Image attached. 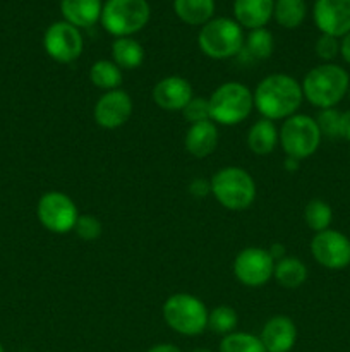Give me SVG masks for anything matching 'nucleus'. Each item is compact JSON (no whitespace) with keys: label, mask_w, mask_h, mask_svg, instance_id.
<instances>
[{"label":"nucleus","mask_w":350,"mask_h":352,"mask_svg":"<svg viewBox=\"0 0 350 352\" xmlns=\"http://www.w3.org/2000/svg\"><path fill=\"white\" fill-rule=\"evenodd\" d=\"M254 95V109L268 120H285L301 109L304 93L302 86L290 74H270L257 82Z\"/></svg>","instance_id":"nucleus-1"},{"label":"nucleus","mask_w":350,"mask_h":352,"mask_svg":"<svg viewBox=\"0 0 350 352\" xmlns=\"http://www.w3.org/2000/svg\"><path fill=\"white\" fill-rule=\"evenodd\" d=\"M304 98L316 109H335L350 89L349 72L338 64H319L301 81Z\"/></svg>","instance_id":"nucleus-2"},{"label":"nucleus","mask_w":350,"mask_h":352,"mask_svg":"<svg viewBox=\"0 0 350 352\" xmlns=\"http://www.w3.org/2000/svg\"><path fill=\"white\" fill-rule=\"evenodd\" d=\"M244 30L235 19L213 17L201 26L198 33V47L208 58L226 60L239 57L244 47Z\"/></svg>","instance_id":"nucleus-3"},{"label":"nucleus","mask_w":350,"mask_h":352,"mask_svg":"<svg viewBox=\"0 0 350 352\" xmlns=\"http://www.w3.org/2000/svg\"><path fill=\"white\" fill-rule=\"evenodd\" d=\"M211 195L230 212H242L254 203L257 195L254 177L240 167H223L211 175Z\"/></svg>","instance_id":"nucleus-4"},{"label":"nucleus","mask_w":350,"mask_h":352,"mask_svg":"<svg viewBox=\"0 0 350 352\" xmlns=\"http://www.w3.org/2000/svg\"><path fill=\"white\" fill-rule=\"evenodd\" d=\"M209 112L216 126H239L254 110V95L239 81H226L209 95Z\"/></svg>","instance_id":"nucleus-5"},{"label":"nucleus","mask_w":350,"mask_h":352,"mask_svg":"<svg viewBox=\"0 0 350 352\" xmlns=\"http://www.w3.org/2000/svg\"><path fill=\"white\" fill-rule=\"evenodd\" d=\"M165 323L184 337L201 336L208 329V308L198 296L177 292L161 306Z\"/></svg>","instance_id":"nucleus-6"},{"label":"nucleus","mask_w":350,"mask_h":352,"mask_svg":"<svg viewBox=\"0 0 350 352\" xmlns=\"http://www.w3.org/2000/svg\"><path fill=\"white\" fill-rule=\"evenodd\" d=\"M151 7L148 0H106L103 3V30L115 38L132 36L148 26Z\"/></svg>","instance_id":"nucleus-7"},{"label":"nucleus","mask_w":350,"mask_h":352,"mask_svg":"<svg viewBox=\"0 0 350 352\" xmlns=\"http://www.w3.org/2000/svg\"><path fill=\"white\" fill-rule=\"evenodd\" d=\"M278 136L285 155L299 162L312 157L323 140L316 119L305 113H295L285 119L278 129Z\"/></svg>","instance_id":"nucleus-8"},{"label":"nucleus","mask_w":350,"mask_h":352,"mask_svg":"<svg viewBox=\"0 0 350 352\" xmlns=\"http://www.w3.org/2000/svg\"><path fill=\"white\" fill-rule=\"evenodd\" d=\"M36 215L48 232L67 234L74 230L81 213L71 196L62 191H48L38 199Z\"/></svg>","instance_id":"nucleus-9"},{"label":"nucleus","mask_w":350,"mask_h":352,"mask_svg":"<svg viewBox=\"0 0 350 352\" xmlns=\"http://www.w3.org/2000/svg\"><path fill=\"white\" fill-rule=\"evenodd\" d=\"M43 47L48 57L58 64H72L84 50L81 30L64 19L51 23L43 34Z\"/></svg>","instance_id":"nucleus-10"},{"label":"nucleus","mask_w":350,"mask_h":352,"mask_svg":"<svg viewBox=\"0 0 350 352\" xmlns=\"http://www.w3.org/2000/svg\"><path fill=\"white\" fill-rule=\"evenodd\" d=\"M273 272L275 260L264 248H244L233 260V275L246 287H263L273 278Z\"/></svg>","instance_id":"nucleus-11"},{"label":"nucleus","mask_w":350,"mask_h":352,"mask_svg":"<svg viewBox=\"0 0 350 352\" xmlns=\"http://www.w3.org/2000/svg\"><path fill=\"white\" fill-rule=\"evenodd\" d=\"M311 254L328 270H343L350 265V239L343 232L326 229L311 239Z\"/></svg>","instance_id":"nucleus-12"},{"label":"nucleus","mask_w":350,"mask_h":352,"mask_svg":"<svg viewBox=\"0 0 350 352\" xmlns=\"http://www.w3.org/2000/svg\"><path fill=\"white\" fill-rule=\"evenodd\" d=\"M134 112V102L126 89L105 91L93 109V119L102 129L113 131L126 126Z\"/></svg>","instance_id":"nucleus-13"},{"label":"nucleus","mask_w":350,"mask_h":352,"mask_svg":"<svg viewBox=\"0 0 350 352\" xmlns=\"http://www.w3.org/2000/svg\"><path fill=\"white\" fill-rule=\"evenodd\" d=\"M312 17L321 34L343 38L350 33V0H316Z\"/></svg>","instance_id":"nucleus-14"},{"label":"nucleus","mask_w":350,"mask_h":352,"mask_svg":"<svg viewBox=\"0 0 350 352\" xmlns=\"http://www.w3.org/2000/svg\"><path fill=\"white\" fill-rule=\"evenodd\" d=\"M192 96V85L182 76H167L153 86V102L165 112H182Z\"/></svg>","instance_id":"nucleus-15"},{"label":"nucleus","mask_w":350,"mask_h":352,"mask_svg":"<svg viewBox=\"0 0 350 352\" xmlns=\"http://www.w3.org/2000/svg\"><path fill=\"white\" fill-rule=\"evenodd\" d=\"M297 327L285 315H275L261 329V342L266 352H290L297 342Z\"/></svg>","instance_id":"nucleus-16"},{"label":"nucleus","mask_w":350,"mask_h":352,"mask_svg":"<svg viewBox=\"0 0 350 352\" xmlns=\"http://www.w3.org/2000/svg\"><path fill=\"white\" fill-rule=\"evenodd\" d=\"M218 126L213 120L192 124L184 136V148L194 158H206L218 148Z\"/></svg>","instance_id":"nucleus-17"},{"label":"nucleus","mask_w":350,"mask_h":352,"mask_svg":"<svg viewBox=\"0 0 350 352\" xmlns=\"http://www.w3.org/2000/svg\"><path fill=\"white\" fill-rule=\"evenodd\" d=\"M275 0H233V16L242 30L266 28L273 19Z\"/></svg>","instance_id":"nucleus-18"},{"label":"nucleus","mask_w":350,"mask_h":352,"mask_svg":"<svg viewBox=\"0 0 350 352\" xmlns=\"http://www.w3.org/2000/svg\"><path fill=\"white\" fill-rule=\"evenodd\" d=\"M102 10V0H60L62 17L78 30H86L100 23Z\"/></svg>","instance_id":"nucleus-19"},{"label":"nucleus","mask_w":350,"mask_h":352,"mask_svg":"<svg viewBox=\"0 0 350 352\" xmlns=\"http://www.w3.org/2000/svg\"><path fill=\"white\" fill-rule=\"evenodd\" d=\"M247 148L254 155L266 157L275 151V148L280 144V136H278V127L275 126L273 120H268L261 117L259 120L253 124L247 131Z\"/></svg>","instance_id":"nucleus-20"},{"label":"nucleus","mask_w":350,"mask_h":352,"mask_svg":"<svg viewBox=\"0 0 350 352\" xmlns=\"http://www.w3.org/2000/svg\"><path fill=\"white\" fill-rule=\"evenodd\" d=\"M146 57L144 47L134 36L115 38L112 43V60L122 71H134L141 67Z\"/></svg>","instance_id":"nucleus-21"},{"label":"nucleus","mask_w":350,"mask_h":352,"mask_svg":"<svg viewBox=\"0 0 350 352\" xmlns=\"http://www.w3.org/2000/svg\"><path fill=\"white\" fill-rule=\"evenodd\" d=\"M215 0H174V10L182 23L205 26L215 17Z\"/></svg>","instance_id":"nucleus-22"},{"label":"nucleus","mask_w":350,"mask_h":352,"mask_svg":"<svg viewBox=\"0 0 350 352\" xmlns=\"http://www.w3.org/2000/svg\"><path fill=\"white\" fill-rule=\"evenodd\" d=\"M307 267L302 260L295 256H283L281 260L275 261L273 278L283 289H299L307 280Z\"/></svg>","instance_id":"nucleus-23"},{"label":"nucleus","mask_w":350,"mask_h":352,"mask_svg":"<svg viewBox=\"0 0 350 352\" xmlns=\"http://www.w3.org/2000/svg\"><path fill=\"white\" fill-rule=\"evenodd\" d=\"M275 50V38L266 28L250 30L244 40V47L240 55L247 60H266Z\"/></svg>","instance_id":"nucleus-24"},{"label":"nucleus","mask_w":350,"mask_h":352,"mask_svg":"<svg viewBox=\"0 0 350 352\" xmlns=\"http://www.w3.org/2000/svg\"><path fill=\"white\" fill-rule=\"evenodd\" d=\"M307 16L305 0H275L273 19L285 30H295Z\"/></svg>","instance_id":"nucleus-25"},{"label":"nucleus","mask_w":350,"mask_h":352,"mask_svg":"<svg viewBox=\"0 0 350 352\" xmlns=\"http://www.w3.org/2000/svg\"><path fill=\"white\" fill-rule=\"evenodd\" d=\"M89 81L103 91L119 89L122 85V69L113 60H96L89 69Z\"/></svg>","instance_id":"nucleus-26"},{"label":"nucleus","mask_w":350,"mask_h":352,"mask_svg":"<svg viewBox=\"0 0 350 352\" xmlns=\"http://www.w3.org/2000/svg\"><path fill=\"white\" fill-rule=\"evenodd\" d=\"M304 220L305 226L312 230V232H323L326 229H331L333 222V210L328 201L325 199H311L304 208Z\"/></svg>","instance_id":"nucleus-27"},{"label":"nucleus","mask_w":350,"mask_h":352,"mask_svg":"<svg viewBox=\"0 0 350 352\" xmlns=\"http://www.w3.org/2000/svg\"><path fill=\"white\" fill-rule=\"evenodd\" d=\"M218 352H266V349L254 333L232 332L223 337Z\"/></svg>","instance_id":"nucleus-28"},{"label":"nucleus","mask_w":350,"mask_h":352,"mask_svg":"<svg viewBox=\"0 0 350 352\" xmlns=\"http://www.w3.org/2000/svg\"><path fill=\"white\" fill-rule=\"evenodd\" d=\"M237 325H239V315L230 306H216L211 311H208V329L213 333L225 337L235 332Z\"/></svg>","instance_id":"nucleus-29"},{"label":"nucleus","mask_w":350,"mask_h":352,"mask_svg":"<svg viewBox=\"0 0 350 352\" xmlns=\"http://www.w3.org/2000/svg\"><path fill=\"white\" fill-rule=\"evenodd\" d=\"M340 119H342V112L336 109H323L319 110L316 122H318L319 131H321L323 138L328 140H338L340 138Z\"/></svg>","instance_id":"nucleus-30"},{"label":"nucleus","mask_w":350,"mask_h":352,"mask_svg":"<svg viewBox=\"0 0 350 352\" xmlns=\"http://www.w3.org/2000/svg\"><path fill=\"white\" fill-rule=\"evenodd\" d=\"M182 117L189 122V126L199 122L211 120V112H209V100L202 96H192L191 102L182 110Z\"/></svg>","instance_id":"nucleus-31"},{"label":"nucleus","mask_w":350,"mask_h":352,"mask_svg":"<svg viewBox=\"0 0 350 352\" xmlns=\"http://www.w3.org/2000/svg\"><path fill=\"white\" fill-rule=\"evenodd\" d=\"M74 232L82 241H96L103 234V223L100 222L98 217L84 213V215H79Z\"/></svg>","instance_id":"nucleus-32"},{"label":"nucleus","mask_w":350,"mask_h":352,"mask_svg":"<svg viewBox=\"0 0 350 352\" xmlns=\"http://www.w3.org/2000/svg\"><path fill=\"white\" fill-rule=\"evenodd\" d=\"M314 52L325 64L335 60L340 55V38L329 36V34H321V36L316 40Z\"/></svg>","instance_id":"nucleus-33"},{"label":"nucleus","mask_w":350,"mask_h":352,"mask_svg":"<svg viewBox=\"0 0 350 352\" xmlns=\"http://www.w3.org/2000/svg\"><path fill=\"white\" fill-rule=\"evenodd\" d=\"M189 192L196 198H205V196L211 195V184H209V181L198 177L189 184Z\"/></svg>","instance_id":"nucleus-34"},{"label":"nucleus","mask_w":350,"mask_h":352,"mask_svg":"<svg viewBox=\"0 0 350 352\" xmlns=\"http://www.w3.org/2000/svg\"><path fill=\"white\" fill-rule=\"evenodd\" d=\"M340 138L345 141H350V109L342 112V119H340Z\"/></svg>","instance_id":"nucleus-35"},{"label":"nucleus","mask_w":350,"mask_h":352,"mask_svg":"<svg viewBox=\"0 0 350 352\" xmlns=\"http://www.w3.org/2000/svg\"><path fill=\"white\" fill-rule=\"evenodd\" d=\"M340 55H342L343 60L350 65V33H347L345 36L340 38Z\"/></svg>","instance_id":"nucleus-36"},{"label":"nucleus","mask_w":350,"mask_h":352,"mask_svg":"<svg viewBox=\"0 0 350 352\" xmlns=\"http://www.w3.org/2000/svg\"><path fill=\"white\" fill-rule=\"evenodd\" d=\"M146 352H182L174 344H156V346L150 347Z\"/></svg>","instance_id":"nucleus-37"},{"label":"nucleus","mask_w":350,"mask_h":352,"mask_svg":"<svg viewBox=\"0 0 350 352\" xmlns=\"http://www.w3.org/2000/svg\"><path fill=\"white\" fill-rule=\"evenodd\" d=\"M268 251H270V254H271V256H273L275 261H278V260H281V258H283V256H287V254H285V250H283V246H281V244H273V246H271Z\"/></svg>","instance_id":"nucleus-38"},{"label":"nucleus","mask_w":350,"mask_h":352,"mask_svg":"<svg viewBox=\"0 0 350 352\" xmlns=\"http://www.w3.org/2000/svg\"><path fill=\"white\" fill-rule=\"evenodd\" d=\"M299 167H301V162L295 160V158L287 157V160L283 162V168H285V170H287V172H295V170H299Z\"/></svg>","instance_id":"nucleus-39"},{"label":"nucleus","mask_w":350,"mask_h":352,"mask_svg":"<svg viewBox=\"0 0 350 352\" xmlns=\"http://www.w3.org/2000/svg\"><path fill=\"white\" fill-rule=\"evenodd\" d=\"M191 352H215V351H211V349H202V347H199V349H194V351H191Z\"/></svg>","instance_id":"nucleus-40"},{"label":"nucleus","mask_w":350,"mask_h":352,"mask_svg":"<svg viewBox=\"0 0 350 352\" xmlns=\"http://www.w3.org/2000/svg\"><path fill=\"white\" fill-rule=\"evenodd\" d=\"M0 352H5V351H3V346H2V342H0Z\"/></svg>","instance_id":"nucleus-41"},{"label":"nucleus","mask_w":350,"mask_h":352,"mask_svg":"<svg viewBox=\"0 0 350 352\" xmlns=\"http://www.w3.org/2000/svg\"><path fill=\"white\" fill-rule=\"evenodd\" d=\"M347 96H349V100H350V89H349V93H347Z\"/></svg>","instance_id":"nucleus-42"},{"label":"nucleus","mask_w":350,"mask_h":352,"mask_svg":"<svg viewBox=\"0 0 350 352\" xmlns=\"http://www.w3.org/2000/svg\"><path fill=\"white\" fill-rule=\"evenodd\" d=\"M349 155H350V150H349Z\"/></svg>","instance_id":"nucleus-43"}]
</instances>
